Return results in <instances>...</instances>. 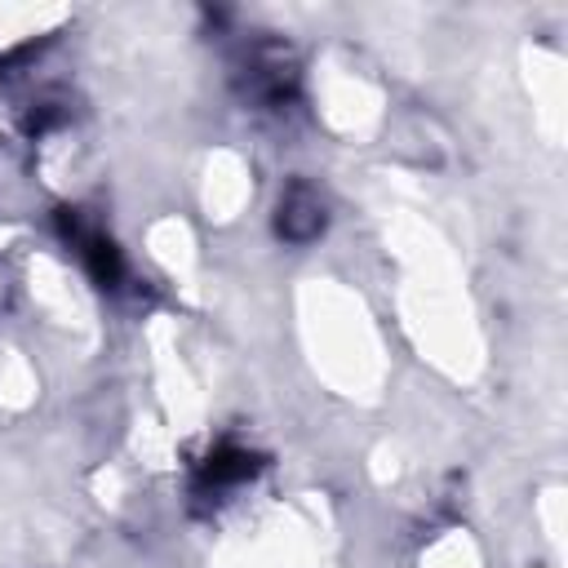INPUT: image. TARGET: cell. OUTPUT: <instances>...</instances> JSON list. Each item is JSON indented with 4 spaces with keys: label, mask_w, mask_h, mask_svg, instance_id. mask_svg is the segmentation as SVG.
Returning <instances> with one entry per match:
<instances>
[{
    "label": "cell",
    "mask_w": 568,
    "mask_h": 568,
    "mask_svg": "<svg viewBox=\"0 0 568 568\" xmlns=\"http://www.w3.org/2000/svg\"><path fill=\"white\" fill-rule=\"evenodd\" d=\"M240 84H244V98L248 102H257V106H284L293 98V89H297V67H293V58H288L284 44L262 40V44L248 49V58L240 67Z\"/></svg>",
    "instance_id": "1"
},
{
    "label": "cell",
    "mask_w": 568,
    "mask_h": 568,
    "mask_svg": "<svg viewBox=\"0 0 568 568\" xmlns=\"http://www.w3.org/2000/svg\"><path fill=\"white\" fill-rule=\"evenodd\" d=\"M67 235H71L80 262L89 266V275H93L102 288H115L124 266H120V253H115V244L106 240V231H98V226H80V217H71V222H67Z\"/></svg>",
    "instance_id": "4"
},
{
    "label": "cell",
    "mask_w": 568,
    "mask_h": 568,
    "mask_svg": "<svg viewBox=\"0 0 568 568\" xmlns=\"http://www.w3.org/2000/svg\"><path fill=\"white\" fill-rule=\"evenodd\" d=\"M324 226H328L324 195L315 186H306V182H293L275 204V235L284 244H311V240L324 235Z\"/></svg>",
    "instance_id": "2"
},
{
    "label": "cell",
    "mask_w": 568,
    "mask_h": 568,
    "mask_svg": "<svg viewBox=\"0 0 568 568\" xmlns=\"http://www.w3.org/2000/svg\"><path fill=\"white\" fill-rule=\"evenodd\" d=\"M253 475H257V457H253L248 448L217 444V448L200 462L195 493H200V497H209V501H226V497H231V493H240Z\"/></svg>",
    "instance_id": "3"
}]
</instances>
